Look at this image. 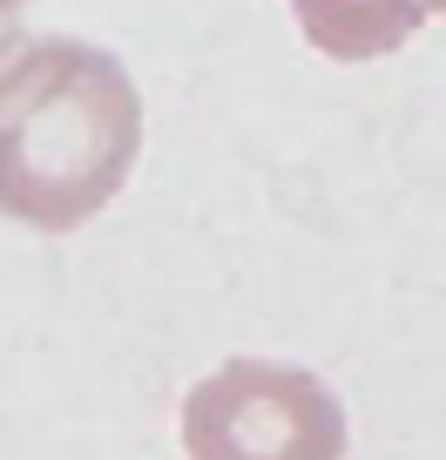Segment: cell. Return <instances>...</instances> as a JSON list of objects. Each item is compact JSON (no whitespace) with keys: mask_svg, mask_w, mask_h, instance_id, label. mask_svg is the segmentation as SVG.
<instances>
[{"mask_svg":"<svg viewBox=\"0 0 446 460\" xmlns=\"http://www.w3.org/2000/svg\"><path fill=\"white\" fill-rule=\"evenodd\" d=\"M143 156V95L109 48L28 41L0 61V210L74 230L129 183Z\"/></svg>","mask_w":446,"mask_h":460,"instance_id":"cell-1","label":"cell"},{"mask_svg":"<svg viewBox=\"0 0 446 460\" xmlns=\"http://www.w3.org/2000/svg\"><path fill=\"white\" fill-rule=\"evenodd\" d=\"M189 460H345V406L304 366L231 359L183 400Z\"/></svg>","mask_w":446,"mask_h":460,"instance_id":"cell-2","label":"cell"},{"mask_svg":"<svg viewBox=\"0 0 446 460\" xmlns=\"http://www.w3.org/2000/svg\"><path fill=\"white\" fill-rule=\"evenodd\" d=\"M304 41L331 61H379L406 48L426 21L419 0H291Z\"/></svg>","mask_w":446,"mask_h":460,"instance_id":"cell-3","label":"cell"},{"mask_svg":"<svg viewBox=\"0 0 446 460\" xmlns=\"http://www.w3.org/2000/svg\"><path fill=\"white\" fill-rule=\"evenodd\" d=\"M21 7H28V0H0V55H7L14 34H21Z\"/></svg>","mask_w":446,"mask_h":460,"instance_id":"cell-4","label":"cell"},{"mask_svg":"<svg viewBox=\"0 0 446 460\" xmlns=\"http://www.w3.org/2000/svg\"><path fill=\"white\" fill-rule=\"evenodd\" d=\"M419 7H433V14H446V0H419Z\"/></svg>","mask_w":446,"mask_h":460,"instance_id":"cell-5","label":"cell"}]
</instances>
